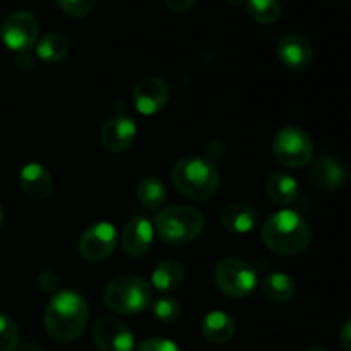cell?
Masks as SVG:
<instances>
[{
  "mask_svg": "<svg viewBox=\"0 0 351 351\" xmlns=\"http://www.w3.org/2000/svg\"><path fill=\"white\" fill-rule=\"evenodd\" d=\"M312 182L322 191H338L348 180V171L336 158L321 154L315 158L311 168Z\"/></svg>",
  "mask_w": 351,
  "mask_h": 351,
  "instance_id": "15",
  "label": "cell"
},
{
  "mask_svg": "<svg viewBox=\"0 0 351 351\" xmlns=\"http://www.w3.org/2000/svg\"><path fill=\"white\" fill-rule=\"evenodd\" d=\"M259 221V213L245 202H232L221 211V225L237 235H247Z\"/></svg>",
  "mask_w": 351,
  "mask_h": 351,
  "instance_id": "17",
  "label": "cell"
},
{
  "mask_svg": "<svg viewBox=\"0 0 351 351\" xmlns=\"http://www.w3.org/2000/svg\"><path fill=\"white\" fill-rule=\"evenodd\" d=\"M226 2L230 3V5L233 7H239V5H245V0H226Z\"/></svg>",
  "mask_w": 351,
  "mask_h": 351,
  "instance_id": "33",
  "label": "cell"
},
{
  "mask_svg": "<svg viewBox=\"0 0 351 351\" xmlns=\"http://www.w3.org/2000/svg\"><path fill=\"white\" fill-rule=\"evenodd\" d=\"M17 67L21 69V71H24V69H31L33 67V60H31L29 57V50L27 51H21V53H17V60H16Z\"/></svg>",
  "mask_w": 351,
  "mask_h": 351,
  "instance_id": "31",
  "label": "cell"
},
{
  "mask_svg": "<svg viewBox=\"0 0 351 351\" xmlns=\"http://www.w3.org/2000/svg\"><path fill=\"white\" fill-rule=\"evenodd\" d=\"M19 345V329L16 322L0 312V351H16Z\"/></svg>",
  "mask_w": 351,
  "mask_h": 351,
  "instance_id": "26",
  "label": "cell"
},
{
  "mask_svg": "<svg viewBox=\"0 0 351 351\" xmlns=\"http://www.w3.org/2000/svg\"><path fill=\"white\" fill-rule=\"evenodd\" d=\"M137 201L147 209H160L167 202V187L156 177H144L136 189Z\"/></svg>",
  "mask_w": 351,
  "mask_h": 351,
  "instance_id": "22",
  "label": "cell"
},
{
  "mask_svg": "<svg viewBox=\"0 0 351 351\" xmlns=\"http://www.w3.org/2000/svg\"><path fill=\"white\" fill-rule=\"evenodd\" d=\"M278 57L290 71L304 72L314 62V50L308 40L300 34H287L278 43Z\"/></svg>",
  "mask_w": 351,
  "mask_h": 351,
  "instance_id": "12",
  "label": "cell"
},
{
  "mask_svg": "<svg viewBox=\"0 0 351 351\" xmlns=\"http://www.w3.org/2000/svg\"><path fill=\"white\" fill-rule=\"evenodd\" d=\"M202 336L213 345H225L235 335V321L223 311H213L202 319Z\"/></svg>",
  "mask_w": 351,
  "mask_h": 351,
  "instance_id": "18",
  "label": "cell"
},
{
  "mask_svg": "<svg viewBox=\"0 0 351 351\" xmlns=\"http://www.w3.org/2000/svg\"><path fill=\"white\" fill-rule=\"evenodd\" d=\"M171 180L182 195L194 201H206L218 191L219 175L206 158H182L171 168Z\"/></svg>",
  "mask_w": 351,
  "mask_h": 351,
  "instance_id": "3",
  "label": "cell"
},
{
  "mask_svg": "<svg viewBox=\"0 0 351 351\" xmlns=\"http://www.w3.org/2000/svg\"><path fill=\"white\" fill-rule=\"evenodd\" d=\"M57 5L64 10L67 16L86 17L93 12L96 0H57Z\"/></svg>",
  "mask_w": 351,
  "mask_h": 351,
  "instance_id": "27",
  "label": "cell"
},
{
  "mask_svg": "<svg viewBox=\"0 0 351 351\" xmlns=\"http://www.w3.org/2000/svg\"><path fill=\"white\" fill-rule=\"evenodd\" d=\"M119 243V233L112 223H96L84 230L79 239V252L89 263H101L112 256Z\"/></svg>",
  "mask_w": 351,
  "mask_h": 351,
  "instance_id": "9",
  "label": "cell"
},
{
  "mask_svg": "<svg viewBox=\"0 0 351 351\" xmlns=\"http://www.w3.org/2000/svg\"><path fill=\"white\" fill-rule=\"evenodd\" d=\"M137 136V127L132 119L125 115H117L103 125L99 141L101 146L110 153H123L134 144Z\"/></svg>",
  "mask_w": 351,
  "mask_h": 351,
  "instance_id": "13",
  "label": "cell"
},
{
  "mask_svg": "<svg viewBox=\"0 0 351 351\" xmlns=\"http://www.w3.org/2000/svg\"><path fill=\"white\" fill-rule=\"evenodd\" d=\"M185 278L184 266L178 261L168 259L158 264L151 276V283L160 291H175L182 287Z\"/></svg>",
  "mask_w": 351,
  "mask_h": 351,
  "instance_id": "20",
  "label": "cell"
},
{
  "mask_svg": "<svg viewBox=\"0 0 351 351\" xmlns=\"http://www.w3.org/2000/svg\"><path fill=\"white\" fill-rule=\"evenodd\" d=\"M206 219L191 206H170L161 209L154 219V232L168 245H185L204 232Z\"/></svg>",
  "mask_w": 351,
  "mask_h": 351,
  "instance_id": "4",
  "label": "cell"
},
{
  "mask_svg": "<svg viewBox=\"0 0 351 351\" xmlns=\"http://www.w3.org/2000/svg\"><path fill=\"white\" fill-rule=\"evenodd\" d=\"M93 339L99 351H132L134 335L120 319L105 315L93 326Z\"/></svg>",
  "mask_w": 351,
  "mask_h": 351,
  "instance_id": "10",
  "label": "cell"
},
{
  "mask_svg": "<svg viewBox=\"0 0 351 351\" xmlns=\"http://www.w3.org/2000/svg\"><path fill=\"white\" fill-rule=\"evenodd\" d=\"M266 192L278 206H290L298 197V184L291 175L276 171L267 178Z\"/></svg>",
  "mask_w": 351,
  "mask_h": 351,
  "instance_id": "19",
  "label": "cell"
},
{
  "mask_svg": "<svg viewBox=\"0 0 351 351\" xmlns=\"http://www.w3.org/2000/svg\"><path fill=\"white\" fill-rule=\"evenodd\" d=\"M215 280L219 290L232 298H243L256 290L257 273L239 257H226L216 266Z\"/></svg>",
  "mask_w": 351,
  "mask_h": 351,
  "instance_id": "6",
  "label": "cell"
},
{
  "mask_svg": "<svg viewBox=\"0 0 351 351\" xmlns=\"http://www.w3.org/2000/svg\"><path fill=\"white\" fill-rule=\"evenodd\" d=\"M154 239V225L149 219L137 216V218L130 219L127 226L122 232V249L125 250L129 256L141 257L151 249Z\"/></svg>",
  "mask_w": 351,
  "mask_h": 351,
  "instance_id": "14",
  "label": "cell"
},
{
  "mask_svg": "<svg viewBox=\"0 0 351 351\" xmlns=\"http://www.w3.org/2000/svg\"><path fill=\"white\" fill-rule=\"evenodd\" d=\"M69 41L64 34L50 33L38 41L36 55L45 64H57L62 58L67 57Z\"/></svg>",
  "mask_w": 351,
  "mask_h": 351,
  "instance_id": "23",
  "label": "cell"
},
{
  "mask_svg": "<svg viewBox=\"0 0 351 351\" xmlns=\"http://www.w3.org/2000/svg\"><path fill=\"white\" fill-rule=\"evenodd\" d=\"M273 153L287 168H302L314 156V144L307 132L298 127H285L274 136Z\"/></svg>",
  "mask_w": 351,
  "mask_h": 351,
  "instance_id": "7",
  "label": "cell"
},
{
  "mask_svg": "<svg viewBox=\"0 0 351 351\" xmlns=\"http://www.w3.org/2000/svg\"><path fill=\"white\" fill-rule=\"evenodd\" d=\"M263 291L269 300L283 304V302H290L293 298L297 287L295 281L291 280L288 274L285 273H271L264 278L263 281Z\"/></svg>",
  "mask_w": 351,
  "mask_h": 351,
  "instance_id": "21",
  "label": "cell"
},
{
  "mask_svg": "<svg viewBox=\"0 0 351 351\" xmlns=\"http://www.w3.org/2000/svg\"><path fill=\"white\" fill-rule=\"evenodd\" d=\"M245 9L256 23L273 24L281 16L280 0H245Z\"/></svg>",
  "mask_w": 351,
  "mask_h": 351,
  "instance_id": "24",
  "label": "cell"
},
{
  "mask_svg": "<svg viewBox=\"0 0 351 351\" xmlns=\"http://www.w3.org/2000/svg\"><path fill=\"white\" fill-rule=\"evenodd\" d=\"M137 351H180L173 341L165 338H151L146 339Z\"/></svg>",
  "mask_w": 351,
  "mask_h": 351,
  "instance_id": "28",
  "label": "cell"
},
{
  "mask_svg": "<svg viewBox=\"0 0 351 351\" xmlns=\"http://www.w3.org/2000/svg\"><path fill=\"white\" fill-rule=\"evenodd\" d=\"M307 351H326V350H322V348H311V350H307Z\"/></svg>",
  "mask_w": 351,
  "mask_h": 351,
  "instance_id": "35",
  "label": "cell"
},
{
  "mask_svg": "<svg viewBox=\"0 0 351 351\" xmlns=\"http://www.w3.org/2000/svg\"><path fill=\"white\" fill-rule=\"evenodd\" d=\"M170 99V89L160 77H144L137 82L132 93V101L137 112L143 115H156L167 106Z\"/></svg>",
  "mask_w": 351,
  "mask_h": 351,
  "instance_id": "11",
  "label": "cell"
},
{
  "mask_svg": "<svg viewBox=\"0 0 351 351\" xmlns=\"http://www.w3.org/2000/svg\"><path fill=\"white\" fill-rule=\"evenodd\" d=\"M339 341L345 351H351V319L343 324L341 331H339Z\"/></svg>",
  "mask_w": 351,
  "mask_h": 351,
  "instance_id": "30",
  "label": "cell"
},
{
  "mask_svg": "<svg viewBox=\"0 0 351 351\" xmlns=\"http://www.w3.org/2000/svg\"><path fill=\"white\" fill-rule=\"evenodd\" d=\"M89 319V305L81 293L58 291L45 311V329L57 343H72L82 335Z\"/></svg>",
  "mask_w": 351,
  "mask_h": 351,
  "instance_id": "1",
  "label": "cell"
},
{
  "mask_svg": "<svg viewBox=\"0 0 351 351\" xmlns=\"http://www.w3.org/2000/svg\"><path fill=\"white\" fill-rule=\"evenodd\" d=\"M19 185L21 191L34 201H43L51 194L53 189V180L51 175L43 165L40 163H27L23 167L19 173Z\"/></svg>",
  "mask_w": 351,
  "mask_h": 351,
  "instance_id": "16",
  "label": "cell"
},
{
  "mask_svg": "<svg viewBox=\"0 0 351 351\" xmlns=\"http://www.w3.org/2000/svg\"><path fill=\"white\" fill-rule=\"evenodd\" d=\"M263 240L273 252L295 256L311 245L312 230L304 216L291 209H283L266 219L263 226Z\"/></svg>",
  "mask_w": 351,
  "mask_h": 351,
  "instance_id": "2",
  "label": "cell"
},
{
  "mask_svg": "<svg viewBox=\"0 0 351 351\" xmlns=\"http://www.w3.org/2000/svg\"><path fill=\"white\" fill-rule=\"evenodd\" d=\"M16 351H45L41 348L38 343H33V341H27V343H23V345L17 346Z\"/></svg>",
  "mask_w": 351,
  "mask_h": 351,
  "instance_id": "32",
  "label": "cell"
},
{
  "mask_svg": "<svg viewBox=\"0 0 351 351\" xmlns=\"http://www.w3.org/2000/svg\"><path fill=\"white\" fill-rule=\"evenodd\" d=\"M151 287L139 276H119L106 285L103 300L110 311L117 314L134 315L146 311L151 304Z\"/></svg>",
  "mask_w": 351,
  "mask_h": 351,
  "instance_id": "5",
  "label": "cell"
},
{
  "mask_svg": "<svg viewBox=\"0 0 351 351\" xmlns=\"http://www.w3.org/2000/svg\"><path fill=\"white\" fill-rule=\"evenodd\" d=\"M40 24L38 19L27 10H16L10 12L0 26V36L9 50L27 51L38 40Z\"/></svg>",
  "mask_w": 351,
  "mask_h": 351,
  "instance_id": "8",
  "label": "cell"
},
{
  "mask_svg": "<svg viewBox=\"0 0 351 351\" xmlns=\"http://www.w3.org/2000/svg\"><path fill=\"white\" fill-rule=\"evenodd\" d=\"M3 223V209H2V204H0V226H2Z\"/></svg>",
  "mask_w": 351,
  "mask_h": 351,
  "instance_id": "34",
  "label": "cell"
},
{
  "mask_svg": "<svg viewBox=\"0 0 351 351\" xmlns=\"http://www.w3.org/2000/svg\"><path fill=\"white\" fill-rule=\"evenodd\" d=\"M165 3L173 12H185V10H189L194 5L195 0H165Z\"/></svg>",
  "mask_w": 351,
  "mask_h": 351,
  "instance_id": "29",
  "label": "cell"
},
{
  "mask_svg": "<svg viewBox=\"0 0 351 351\" xmlns=\"http://www.w3.org/2000/svg\"><path fill=\"white\" fill-rule=\"evenodd\" d=\"M153 314L163 324H173L180 319L182 315V307L175 298L163 297L160 300L154 302L153 305Z\"/></svg>",
  "mask_w": 351,
  "mask_h": 351,
  "instance_id": "25",
  "label": "cell"
}]
</instances>
